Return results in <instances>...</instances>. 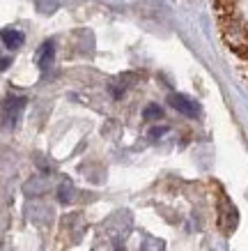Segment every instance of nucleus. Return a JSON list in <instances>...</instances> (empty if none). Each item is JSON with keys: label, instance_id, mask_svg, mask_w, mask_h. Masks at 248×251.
Returning a JSON list of instances; mask_svg holds the SVG:
<instances>
[{"label": "nucleus", "instance_id": "obj_4", "mask_svg": "<svg viewBox=\"0 0 248 251\" xmlns=\"http://www.w3.org/2000/svg\"><path fill=\"white\" fill-rule=\"evenodd\" d=\"M145 115H147V118H158V115H161V108L158 106H147Z\"/></svg>", "mask_w": 248, "mask_h": 251}, {"label": "nucleus", "instance_id": "obj_2", "mask_svg": "<svg viewBox=\"0 0 248 251\" xmlns=\"http://www.w3.org/2000/svg\"><path fill=\"white\" fill-rule=\"evenodd\" d=\"M170 104H173V106L177 108L180 113H184V115H196V111H198V108L193 106L184 95H173V97H170Z\"/></svg>", "mask_w": 248, "mask_h": 251}, {"label": "nucleus", "instance_id": "obj_3", "mask_svg": "<svg viewBox=\"0 0 248 251\" xmlns=\"http://www.w3.org/2000/svg\"><path fill=\"white\" fill-rule=\"evenodd\" d=\"M2 42L7 49H19L23 44V35L19 30H5L2 32Z\"/></svg>", "mask_w": 248, "mask_h": 251}, {"label": "nucleus", "instance_id": "obj_1", "mask_svg": "<svg viewBox=\"0 0 248 251\" xmlns=\"http://www.w3.org/2000/svg\"><path fill=\"white\" fill-rule=\"evenodd\" d=\"M214 19L227 55L248 81V0H214Z\"/></svg>", "mask_w": 248, "mask_h": 251}]
</instances>
